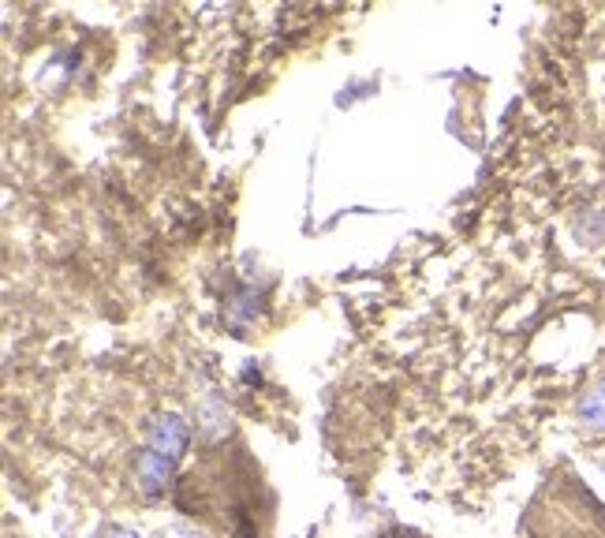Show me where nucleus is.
<instances>
[{"label": "nucleus", "mask_w": 605, "mask_h": 538, "mask_svg": "<svg viewBox=\"0 0 605 538\" xmlns=\"http://www.w3.org/2000/svg\"><path fill=\"white\" fill-rule=\"evenodd\" d=\"M535 516L538 538H605V509L572 475L549 482Z\"/></svg>", "instance_id": "1"}, {"label": "nucleus", "mask_w": 605, "mask_h": 538, "mask_svg": "<svg viewBox=\"0 0 605 538\" xmlns=\"http://www.w3.org/2000/svg\"><path fill=\"white\" fill-rule=\"evenodd\" d=\"M187 434H183L180 419H169V426H157V445L165 449V453H180Z\"/></svg>", "instance_id": "2"}, {"label": "nucleus", "mask_w": 605, "mask_h": 538, "mask_svg": "<svg viewBox=\"0 0 605 538\" xmlns=\"http://www.w3.org/2000/svg\"><path fill=\"white\" fill-rule=\"evenodd\" d=\"M583 419H587V423L591 426H605V385L602 389H594L591 397L583 400Z\"/></svg>", "instance_id": "3"}, {"label": "nucleus", "mask_w": 605, "mask_h": 538, "mask_svg": "<svg viewBox=\"0 0 605 538\" xmlns=\"http://www.w3.org/2000/svg\"><path fill=\"white\" fill-rule=\"evenodd\" d=\"M113 538H135V535H127V531H120V535H113Z\"/></svg>", "instance_id": "4"}]
</instances>
